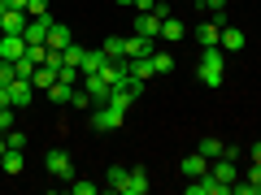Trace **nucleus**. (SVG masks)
<instances>
[{
    "mask_svg": "<svg viewBox=\"0 0 261 195\" xmlns=\"http://www.w3.org/2000/svg\"><path fill=\"white\" fill-rule=\"evenodd\" d=\"M196 78L205 87H222L226 65H222V48H200V61H196Z\"/></svg>",
    "mask_w": 261,
    "mask_h": 195,
    "instance_id": "nucleus-1",
    "label": "nucleus"
},
{
    "mask_svg": "<svg viewBox=\"0 0 261 195\" xmlns=\"http://www.w3.org/2000/svg\"><path fill=\"white\" fill-rule=\"evenodd\" d=\"M122 121H126V117H122L118 109H109V104H96V113H92V130H96V135H113Z\"/></svg>",
    "mask_w": 261,
    "mask_h": 195,
    "instance_id": "nucleus-2",
    "label": "nucleus"
},
{
    "mask_svg": "<svg viewBox=\"0 0 261 195\" xmlns=\"http://www.w3.org/2000/svg\"><path fill=\"white\" fill-rule=\"evenodd\" d=\"M44 165H48V174L61 178V182H70V178H74V160H70V152H65V148H53Z\"/></svg>",
    "mask_w": 261,
    "mask_h": 195,
    "instance_id": "nucleus-3",
    "label": "nucleus"
},
{
    "mask_svg": "<svg viewBox=\"0 0 261 195\" xmlns=\"http://www.w3.org/2000/svg\"><path fill=\"white\" fill-rule=\"evenodd\" d=\"M105 65H109V52H105V48H87L83 65H79V74H83V78H92V74H100Z\"/></svg>",
    "mask_w": 261,
    "mask_h": 195,
    "instance_id": "nucleus-4",
    "label": "nucleus"
},
{
    "mask_svg": "<svg viewBox=\"0 0 261 195\" xmlns=\"http://www.w3.org/2000/svg\"><path fill=\"white\" fill-rule=\"evenodd\" d=\"M0 35H27V9H5V18H0Z\"/></svg>",
    "mask_w": 261,
    "mask_h": 195,
    "instance_id": "nucleus-5",
    "label": "nucleus"
},
{
    "mask_svg": "<svg viewBox=\"0 0 261 195\" xmlns=\"http://www.w3.org/2000/svg\"><path fill=\"white\" fill-rule=\"evenodd\" d=\"M31 95H35V83H31V78H13V83H9V100H13V109H27Z\"/></svg>",
    "mask_w": 261,
    "mask_h": 195,
    "instance_id": "nucleus-6",
    "label": "nucleus"
},
{
    "mask_svg": "<svg viewBox=\"0 0 261 195\" xmlns=\"http://www.w3.org/2000/svg\"><path fill=\"white\" fill-rule=\"evenodd\" d=\"M178 169H183V178H205L209 174V156L205 152H192V156L178 160Z\"/></svg>",
    "mask_w": 261,
    "mask_h": 195,
    "instance_id": "nucleus-7",
    "label": "nucleus"
},
{
    "mask_svg": "<svg viewBox=\"0 0 261 195\" xmlns=\"http://www.w3.org/2000/svg\"><path fill=\"white\" fill-rule=\"evenodd\" d=\"M0 56H5V61L27 56V35H0Z\"/></svg>",
    "mask_w": 261,
    "mask_h": 195,
    "instance_id": "nucleus-8",
    "label": "nucleus"
},
{
    "mask_svg": "<svg viewBox=\"0 0 261 195\" xmlns=\"http://www.w3.org/2000/svg\"><path fill=\"white\" fill-rule=\"evenodd\" d=\"M135 35L161 39V18H157V13H135Z\"/></svg>",
    "mask_w": 261,
    "mask_h": 195,
    "instance_id": "nucleus-9",
    "label": "nucleus"
},
{
    "mask_svg": "<svg viewBox=\"0 0 261 195\" xmlns=\"http://www.w3.org/2000/svg\"><path fill=\"white\" fill-rule=\"evenodd\" d=\"M83 87H87V95H92V109H96V104H105V100H109V91H113V87L105 83L100 74H92V78H83Z\"/></svg>",
    "mask_w": 261,
    "mask_h": 195,
    "instance_id": "nucleus-10",
    "label": "nucleus"
},
{
    "mask_svg": "<svg viewBox=\"0 0 261 195\" xmlns=\"http://www.w3.org/2000/svg\"><path fill=\"white\" fill-rule=\"evenodd\" d=\"M70 44H74L70 26H65V22H53V26H48V48H57V52H61V48H70Z\"/></svg>",
    "mask_w": 261,
    "mask_h": 195,
    "instance_id": "nucleus-11",
    "label": "nucleus"
},
{
    "mask_svg": "<svg viewBox=\"0 0 261 195\" xmlns=\"http://www.w3.org/2000/svg\"><path fill=\"white\" fill-rule=\"evenodd\" d=\"M183 35H187V26L174 18V13H170V18H161V44H178Z\"/></svg>",
    "mask_w": 261,
    "mask_h": 195,
    "instance_id": "nucleus-12",
    "label": "nucleus"
},
{
    "mask_svg": "<svg viewBox=\"0 0 261 195\" xmlns=\"http://www.w3.org/2000/svg\"><path fill=\"white\" fill-rule=\"evenodd\" d=\"M144 191H148V174H144V169H130L118 195H144Z\"/></svg>",
    "mask_w": 261,
    "mask_h": 195,
    "instance_id": "nucleus-13",
    "label": "nucleus"
},
{
    "mask_svg": "<svg viewBox=\"0 0 261 195\" xmlns=\"http://www.w3.org/2000/svg\"><path fill=\"white\" fill-rule=\"evenodd\" d=\"M244 44H248V39H244L240 26H222V39H218V48H222V52H240Z\"/></svg>",
    "mask_w": 261,
    "mask_h": 195,
    "instance_id": "nucleus-14",
    "label": "nucleus"
},
{
    "mask_svg": "<svg viewBox=\"0 0 261 195\" xmlns=\"http://www.w3.org/2000/svg\"><path fill=\"white\" fill-rule=\"evenodd\" d=\"M48 26H53V18H31L27 22V44H48Z\"/></svg>",
    "mask_w": 261,
    "mask_h": 195,
    "instance_id": "nucleus-15",
    "label": "nucleus"
},
{
    "mask_svg": "<svg viewBox=\"0 0 261 195\" xmlns=\"http://www.w3.org/2000/svg\"><path fill=\"white\" fill-rule=\"evenodd\" d=\"M0 169H5V174H22V169H27V152H22V148H9L5 156H0Z\"/></svg>",
    "mask_w": 261,
    "mask_h": 195,
    "instance_id": "nucleus-16",
    "label": "nucleus"
},
{
    "mask_svg": "<svg viewBox=\"0 0 261 195\" xmlns=\"http://www.w3.org/2000/svg\"><path fill=\"white\" fill-rule=\"evenodd\" d=\"M152 52H157V39H144V35L126 39V56H152Z\"/></svg>",
    "mask_w": 261,
    "mask_h": 195,
    "instance_id": "nucleus-17",
    "label": "nucleus"
},
{
    "mask_svg": "<svg viewBox=\"0 0 261 195\" xmlns=\"http://www.w3.org/2000/svg\"><path fill=\"white\" fill-rule=\"evenodd\" d=\"M196 35H200V48H218V39H222V26H218V22H205Z\"/></svg>",
    "mask_w": 261,
    "mask_h": 195,
    "instance_id": "nucleus-18",
    "label": "nucleus"
},
{
    "mask_svg": "<svg viewBox=\"0 0 261 195\" xmlns=\"http://www.w3.org/2000/svg\"><path fill=\"white\" fill-rule=\"evenodd\" d=\"M31 83H35L39 91H48V87L57 83V70H53V65H35V78H31Z\"/></svg>",
    "mask_w": 261,
    "mask_h": 195,
    "instance_id": "nucleus-19",
    "label": "nucleus"
},
{
    "mask_svg": "<svg viewBox=\"0 0 261 195\" xmlns=\"http://www.w3.org/2000/svg\"><path fill=\"white\" fill-rule=\"evenodd\" d=\"M70 95H74V87H70V83H61V78H57V83L48 87V100H53V104H70Z\"/></svg>",
    "mask_w": 261,
    "mask_h": 195,
    "instance_id": "nucleus-20",
    "label": "nucleus"
},
{
    "mask_svg": "<svg viewBox=\"0 0 261 195\" xmlns=\"http://www.w3.org/2000/svg\"><path fill=\"white\" fill-rule=\"evenodd\" d=\"M100 48L109 52V61H118V56H126V35H109Z\"/></svg>",
    "mask_w": 261,
    "mask_h": 195,
    "instance_id": "nucleus-21",
    "label": "nucleus"
},
{
    "mask_svg": "<svg viewBox=\"0 0 261 195\" xmlns=\"http://www.w3.org/2000/svg\"><path fill=\"white\" fill-rule=\"evenodd\" d=\"M83 56H87V48H79V44H70V48H61V65H83Z\"/></svg>",
    "mask_w": 261,
    "mask_h": 195,
    "instance_id": "nucleus-22",
    "label": "nucleus"
},
{
    "mask_svg": "<svg viewBox=\"0 0 261 195\" xmlns=\"http://www.w3.org/2000/svg\"><path fill=\"white\" fill-rule=\"evenodd\" d=\"M214 178H222V182H235V160H231V156H218Z\"/></svg>",
    "mask_w": 261,
    "mask_h": 195,
    "instance_id": "nucleus-23",
    "label": "nucleus"
},
{
    "mask_svg": "<svg viewBox=\"0 0 261 195\" xmlns=\"http://www.w3.org/2000/svg\"><path fill=\"white\" fill-rule=\"evenodd\" d=\"M205 13L218 22V26H226V0H205Z\"/></svg>",
    "mask_w": 261,
    "mask_h": 195,
    "instance_id": "nucleus-24",
    "label": "nucleus"
},
{
    "mask_svg": "<svg viewBox=\"0 0 261 195\" xmlns=\"http://www.w3.org/2000/svg\"><path fill=\"white\" fill-rule=\"evenodd\" d=\"M126 174H130L126 165H109V174H105V182H109L113 191H122V182H126Z\"/></svg>",
    "mask_w": 261,
    "mask_h": 195,
    "instance_id": "nucleus-25",
    "label": "nucleus"
},
{
    "mask_svg": "<svg viewBox=\"0 0 261 195\" xmlns=\"http://www.w3.org/2000/svg\"><path fill=\"white\" fill-rule=\"evenodd\" d=\"M152 70H157V74H174V56L170 52H152Z\"/></svg>",
    "mask_w": 261,
    "mask_h": 195,
    "instance_id": "nucleus-26",
    "label": "nucleus"
},
{
    "mask_svg": "<svg viewBox=\"0 0 261 195\" xmlns=\"http://www.w3.org/2000/svg\"><path fill=\"white\" fill-rule=\"evenodd\" d=\"M13 74L18 78H35V61H31V56H18V61H13Z\"/></svg>",
    "mask_w": 261,
    "mask_h": 195,
    "instance_id": "nucleus-27",
    "label": "nucleus"
},
{
    "mask_svg": "<svg viewBox=\"0 0 261 195\" xmlns=\"http://www.w3.org/2000/svg\"><path fill=\"white\" fill-rule=\"evenodd\" d=\"M200 152H205L209 160H218V156L226 152V143H218V139H200Z\"/></svg>",
    "mask_w": 261,
    "mask_h": 195,
    "instance_id": "nucleus-28",
    "label": "nucleus"
},
{
    "mask_svg": "<svg viewBox=\"0 0 261 195\" xmlns=\"http://www.w3.org/2000/svg\"><path fill=\"white\" fill-rule=\"evenodd\" d=\"M13 113H18V109H9V104H0V135H9V130H13Z\"/></svg>",
    "mask_w": 261,
    "mask_h": 195,
    "instance_id": "nucleus-29",
    "label": "nucleus"
},
{
    "mask_svg": "<svg viewBox=\"0 0 261 195\" xmlns=\"http://www.w3.org/2000/svg\"><path fill=\"white\" fill-rule=\"evenodd\" d=\"M27 13L31 18H48V0H27Z\"/></svg>",
    "mask_w": 261,
    "mask_h": 195,
    "instance_id": "nucleus-30",
    "label": "nucleus"
},
{
    "mask_svg": "<svg viewBox=\"0 0 261 195\" xmlns=\"http://www.w3.org/2000/svg\"><path fill=\"white\" fill-rule=\"evenodd\" d=\"M70 104H74V109H92V95H87V87H83V91H74V95H70Z\"/></svg>",
    "mask_w": 261,
    "mask_h": 195,
    "instance_id": "nucleus-31",
    "label": "nucleus"
},
{
    "mask_svg": "<svg viewBox=\"0 0 261 195\" xmlns=\"http://www.w3.org/2000/svg\"><path fill=\"white\" fill-rule=\"evenodd\" d=\"M70 191L74 195H96V182H74V178H70Z\"/></svg>",
    "mask_w": 261,
    "mask_h": 195,
    "instance_id": "nucleus-32",
    "label": "nucleus"
},
{
    "mask_svg": "<svg viewBox=\"0 0 261 195\" xmlns=\"http://www.w3.org/2000/svg\"><path fill=\"white\" fill-rule=\"evenodd\" d=\"M5 139H9V148H22V152H27V135H22V130H9Z\"/></svg>",
    "mask_w": 261,
    "mask_h": 195,
    "instance_id": "nucleus-33",
    "label": "nucleus"
},
{
    "mask_svg": "<svg viewBox=\"0 0 261 195\" xmlns=\"http://www.w3.org/2000/svg\"><path fill=\"white\" fill-rule=\"evenodd\" d=\"M135 13H157V0H135Z\"/></svg>",
    "mask_w": 261,
    "mask_h": 195,
    "instance_id": "nucleus-34",
    "label": "nucleus"
},
{
    "mask_svg": "<svg viewBox=\"0 0 261 195\" xmlns=\"http://www.w3.org/2000/svg\"><path fill=\"white\" fill-rule=\"evenodd\" d=\"M248 156H252V165H261V143H252V148H248Z\"/></svg>",
    "mask_w": 261,
    "mask_h": 195,
    "instance_id": "nucleus-35",
    "label": "nucleus"
},
{
    "mask_svg": "<svg viewBox=\"0 0 261 195\" xmlns=\"http://www.w3.org/2000/svg\"><path fill=\"white\" fill-rule=\"evenodd\" d=\"M5 5H9V9H27V0H5Z\"/></svg>",
    "mask_w": 261,
    "mask_h": 195,
    "instance_id": "nucleus-36",
    "label": "nucleus"
},
{
    "mask_svg": "<svg viewBox=\"0 0 261 195\" xmlns=\"http://www.w3.org/2000/svg\"><path fill=\"white\" fill-rule=\"evenodd\" d=\"M5 152H9V139H5V135H0V156H5Z\"/></svg>",
    "mask_w": 261,
    "mask_h": 195,
    "instance_id": "nucleus-37",
    "label": "nucleus"
},
{
    "mask_svg": "<svg viewBox=\"0 0 261 195\" xmlns=\"http://www.w3.org/2000/svg\"><path fill=\"white\" fill-rule=\"evenodd\" d=\"M5 9H9V5H5V0H0V18H5Z\"/></svg>",
    "mask_w": 261,
    "mask_h": 195,
    "instance_id": "nucleus-38",
    "label": "nucleus"
},
{
    "mask_svg": "<svg viewBox=\"0 0 261 195\" xmlns=\"http://www.w3.org/2000/svg\"><path fill=\"white\" fill-rule=\"evenodd\" d=\"M113 5H135V0H113Z\"/></svg>",
    "mask_w": 261,
    "mask_h": 195,
    "instance_id": "nucleus-39",
    "label": "nucleus"
}]
</instances>
